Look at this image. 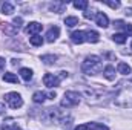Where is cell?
I'll return each instance as SVG.
<instances>
[{"mask_svg":"<svg viewBox=\"0 0 132 130\" xmlns=\"http://www.w3.org/2000/svg\"><path fill=\"white\" fill-rule=\"evenodd\" d=\"M101 69H103V63H101V58L97 55H88L81 64V70L88 75H95Z\"/></svg>","mask_w":132,"mask_h":130,"instance_id":"obj_1","label":"cell"},{"mask_svg":"<svg viewBox=\"0 0 132 130\" xmlns=\"http://www.w3.org/2000/svg\"><path fill=\"white\" fill-rule=\"evenodd\" d=\"M114 103L120 107H132V84L121 87L120 92L115 95Z\"/></svg>","mask_w":132,"mask_h":130,"instance_id":"obj_2","label":"cell"},{"mask_svg":"<svg viewBox=\"0 0 132 130\" xmlns=\"http://www.w3.org/2000/svg\"><path fill=\"white\" fill-rule=\"evenodd\" d=\"M66 77H68V72H65V70L59 72V75H54V73H45V77H43V83H45L46 87L52 89V87L59 86L60 81H62L63 78H66Z\"/></svg>","mask_w":132,"mask_h":130,"instance_id":"obj_3","label":"cell"},{"mask_svg":"<svg viewBox=\"0 0 132 130\" xmlns=\"http://www.w3.org/2000/svg\"><path fill=\"white\" fill-rule=\"evenodd\" d=\"M80 103V94L78 92H74V90H68L65 95H63V99H62V107H66V109H71V107H75L77 104Z\"/></svg>","mask_w":132,"mask_h":130,"instance_id":"obj_4","label":"cell"},{"mask_svg":"<svg viewBox=\"0 0 132 130\" xmlns=\"http://www.w3.org/2000/svg\"><path fill=\"white\" fill-rule=\"evenodd\" d=\"M5 101L8 103V106L11 107V109H20L22 106H23V98L20 94H17V92H9V94H6L5 95Z\"/></svg>","mask_w":132,"mask_h":130,"instance_id":"obj_5","label":"cell"},{"mask_svg":"<svg viewBox=\"0 0 132 130\" xmlns=\"http://www.w3.org/2000/svg\"><path fill=\"white\" fill-rule=\"evenodd\" d=\"M95 23L100 28H108L109 26V18H108V15L104 12H97L95 14Z\"/></svg>","mask_w":132,"mask_h":130,"instance_id":"obj_6","label":"cell"},{"mask_svg":"<svg viewBox=\"0 0 132 130\" xmlns=\"http://www.w3.org/2000/svg\"><path fill=\"white\" fill-rule=\"evenodd\" d=\"M71 40L74 43H77V44L86 41V31H75V32H72L71 34Z\"/></svg>","mask_w":132,"mask_h":130,"instance_id":"obj_7","label":"cell"},{"mask_svg":"<svg viewBox=\"0 0 132 130\" xmlns=\"http://www.w3.org/2000/svg\"><path fill=\"white\" fill-rule=\"evenodd\" d=\"M26 34H31V35H37V34L42 31V25L38 22H31L26 28H25Z\"/></svg>","mask_w":132,"mask_h":130,"instance_id":"obj_8","label":"cell"},{"mask_svg":"<svg viewBox=\"0 0 132 130\" xmlns=\"http://www.w3.org/2000/svg\"><path fill=\"white\" fill-rule=\"evenodd\" d=\"M59 34H60V28H59V26H52V28L46 32V41H49V43L55 41L57 37H59Z\"/></svg>","mask_w":132,"mask_h":130,"instance_id":"obj_9","label":"cell"},{"mask_svg":"<svg viewBox=\"0 0 132 130\" xmlns=\"http://www.w3.org/2000/svg\"><path fill=\"white\" fill-rule=\"evenodd\" d=\"M2 130H20V127H19V124H17L14 119L8 118V119L3 121V124H2Z\"/></svg>","mask_w":132,"mask_h":130,"instance_id":"obj_10","label":"cell"},{"mask_svg":"<svg viewBox=\"0 0 132 130\" xmlns=\"http://www.w3.org/2000/svg\"><path fill=\"white\" fill-rule=\"evenodd\" d=\"M66 2H54V3H51L49 5V9L52 11V12H57V14H60V12H63L66 8Z\"/></svg>","mask_w":132,"mask_h":130,"instance_id":"obj_11","label":"cell"},{"mask_svg":"<svg viewBox=\"0 0 132 130\" xmlns=\"http://www.w3.org/2000/svg\"><path fill=\"white\" fill-rule=\"evenodd\" d=\"M103 77L106 78V80H109V81H114L115 80V69H114V66H106L104 67V70H103Z\"/></svg>","mask_w":132,"mask_h":130,"instance_id":"obj_12","label":"cell"},{"mask_svg":"<svg viewBox=\"0 0 132 130\" xmlns=\"http://www.w3.org/2000/svg\"><path fill=\"white\" fill-rule=\"evenodd\" d=\"M114 25H115L117 28H123V29H125V34H126L128 37H132V25L125 23V22H121V20H117Z\"/></svg>","mask_w":132,"mask_h":130,"instance_id":"obj_13","label":"cell"},{"mask_svg":"<svg viewBox=\"0 0 132 130\" xmlns=\"http://www.w3.org/2000/svg\"><path fill=\"white\" fill-rule=\"evenodd\" d=\"M117 70H118V73H121V75H129V73H132L131 66L128 64V63H123V61H120V63L117 64Z\"/></svg>","mask_w":132,"mask_h":130,"instance_id":"obj_14","label":"cell"},{"mask_svg":"<svg viewBox=\"0 0 132 130\" xmlns=\"http://www.w3.org/2000/svg\"><path fill=\"white\" fill-rule=\"evenodd\" d=\"M2 31L6 32L8 35H15L19 29H17L14 25H11V23H2Z\"/></svg>","mask_w":132,"mask_h":130,"instance_id":"obj_15","label":"cell"},{"mask_svg":"<svg viewBox=\"0 0 132 130\" xmlns=\"http://www.w3.org/2000/svg\"><path fill=\"white\" fill-rule=\"evenodd\" d=\"M20 77L28 83V81L32 80V70H31L29 67H22V69H20Z\"/></svg>","mask_w":132,"mask_h":130,"instance_id":"obj_16","label":"cell"},{"mask_svg":"<svg viewBox=\"0 0 132 130\" xmlns=\"http://www.w3.org/2000/svg\"><path fill=\"white\" fill-rule=\"evenodd\" d=\"M100 40V34L97 31H86V41L89 43H97Z\"/></svg>","mask_w":132,"mask_h":130,"instance_id":"obj_17","label":"cell"},{"mask_svg":"<svg viewBox=\"0 0 132 130\" xmlns=\"http://www.w3.org/2000/svg\"><path fill=\"white\" fill-rule=\"evenodd\" d=\"M3 81L17 84V83H19V78H17V75H15V73H12V72H6V73L3 75Z\"/></svg>","mask_w":132,"mask_h":130,"instance_id":"obj_18","label":"cell"},{"mask_svg":"<svg viewBox=\"0 0 132 130\" xmlns=\"http://www.w3.org/2000/svg\"><path fill=\"white\" fill-rule=\"evenodd\" d=\"M2 12H3L5 15H11V14L14 12V6H12V3L5 2V3L2 5Z\"/></svg>","mask_w":132,"mask_h":130,"instance_id":"obj_19","label":"cell"},{"mask_svg":"<svg viewBox=\"0 0 132 130\" xmlns=\"http://www.w3.org/2000/svg\"><path fill=\"white\" fill-rule=\"evenodd\" d=\"M45 99H46V94L45 92H35L32 95V101L34 103H37V104H42V103H45Z\"/></svg>","mask_w":132,"mask_h":130,"instance_id":"obj_20","label":"cell"},{"mask_svg":"<svg viewBox=\"0 0 132 130\" xmlns=\"http://www.w3.org/2000/svg\"><path fill=\"white\" fill-rule=\"evenodd\" d=\"M112 40H114L115 43H118V44H125L126 40H128V35H126V34H114V35H112Z\"/></svg>","mask_w":132,"mask_h":130,"instance_id":"obj_21","label":"cell"},{"mask_svg":"<svg viewBox=\"0 0 132 130\" xmlns=\"http://www.w3.org/2000/svg\"><path fill=\"white\" fill-rule=\"evenodd\" d=\"M86 126H88V130H109L108 126L100 124V123H89V124H86Z\"/></svg>","mask_w":132,"mask_h":130,"instance_id":"obj_22","label":"cell"},{"mask_svg":"<svg viewBox=\"0 0 132 130\" xmlns=\"http://www.w3.org/2000/svg\"><path fill=\"white\" fill-rule=\"evenodd\" d=\"M65 25H66V26H69V28H74V26H77V25H78V18H77V17H74V15L66 17V18H65Z\"/></svg>","mask_w":132,"mask_h":130,"instance_id":"obj_23","label":"cell"},{"mask_svg":"<svg viewBox=\"0 0 132 130\" xmlns=\"http://www.w3.org/2000/svg\"><path fill=\"white\" fill-rule=\"evenodd\" d=\"M29 43L32 44V46H42L43 44V38L37 34V35H32V37H29Z\"/></svg>","mask_w":132,"mask_h":130,"instance_id":"obj_24","label":"cell"},{"mask_svg":"<svg viewBox=\"0 0 132 130\" xmlns=\"http://www.w3.org/2000/svg\"><path fill=\"white\" fill-rule=\"evenodd\" d=\"M74 8L85 11V9L88 8V0H75V2H74Z\"/></svg>","mask_w":132,"mask_h":130,"instance_id":"obj_25","label":"cell"},{"mask_svg":"<svg viewBox=\"0 0 132 130\" xmlns=\"http://www.w3.org/2000/svg\"><path fill=\"white\" fill-rule=\"evenodd\" d=\"M55 60H57L55 55H42V61L45 64H52V63H55Z\"/></svg>","mask_w":132,"mask_h":130,"instance_id":"obj_26","label":"cell"},{"mask_svg":"<svg viewBox=\"0 0 132 130\" xmlns=\"http://www.w3.org/2000/svg\"><path fill=\"white\" fill-rule=\"evenodd\" d=\"M103 3H104V5H108V6H111L112 9H117V8H120V2H111V0H103Z\"/></svg>","mask_w":132,"mask_h":130,"instance_id":"obj_27","label":"cell"},{"mask_svg":"<svg viewBox=\"0 0 132 130\" xmlns=\"http://www.w3.org/2000/svg\"><path fill=\"white\" fill-rule=\"evenodd\" d=\"M12 23H14V26L19 29V28L22 26V23H23V18H22V17H14V22H12Z\"/></svg>","mask_w":132,"mask_h":130,"instance_id":"obj_28","label":"cell"},{"mask_svg":"<svg viewBox=\"0 0 132 130\" xmlns=\"http://www.w3.org/2000/svg\"><path fill=\"white\" fill-rule=\"evenodd\" d=\"M5 66H6L5 58H2V57H0V72H2V70H5Z\"/></svg>","mask_w":132,"mask_h":130,"instance_id":"obj_29","label":"cell"},{"mask_svg":"<svg viewBox=\"0 0 132 130\" xmlns=\"http://www.w3.org/2000/svg\"><path fill=\"white\" fill-rule=\"evenodd\" d=\"M74 130H88V126H86V124H80L78 127H75Z\"/></svg>","mask_w":132,"mask_h":130,"instance_id":"obj_30","label":"cell"},{"mask_svg":"<svg viewBox=\"0 0 132 130\" xmlns=\"http://www.w3.org/2000/svg\"><path fill=\"white\" fill-rule=\"evenodd\" d=\"M131 48H132V43H131Z\"/></svg>","mask_w":132,"mask_h":130,"instance_id":"obj_31","label":"cell"}]
</instances>
